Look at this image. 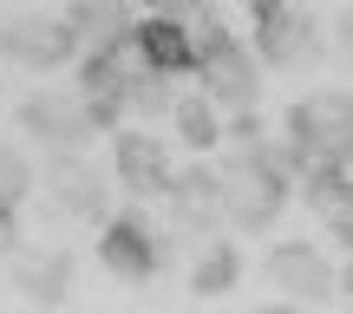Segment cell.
I'll use <instances>...</instances> for the list:
<instances>
[{"instance_id": "cell-5", "label": "cell", "mask_w": 353, "mask_h": 314, "mask_svg": "<svg viewBox=\"0 0 353 314\" xmlns=\"http://www.w3.org/2000/svg\"><path fill=\"white\" fill-rule=\"evenodd\" d=\"M13 131H20L33 151H46V157H85V144H92V125H85V112H79V99L72 92H52V86L26 92V99L13 105Z\"/></svg>"}, {"instance_id": "cell-12", "label": "cell", "mask_w": 353, "mask_h": 314, "mask_svg": "<svg viewBox=\"0 0 353 314\" xmlns=\"http://www.w3.org/2000/svg\"><path fill=\"white\" fill-rule=\"evenodd\" d=\"M314 39V20L301 7H281V0H262L255 7V66H294L301 46Z\"/></svg>"}, {"instance_id": "cell-9", "label": "cell", "mask_w": 353, "mask_h": 314, "mask_svg": "<svg viewBox=\"0 0 353 314\" xmlns=\"http://www.w3.org/2000/svg\"><path fill=\"white\" fill-rule=\"evenodd\" d=\"M39 190H46V210L65 216V223H92L99 229L105 216H112V177L92 157H46Z\"/></svg>"}, {"instance_id": "cell-15", "label": "cell", "mask_w": 353, "mask_h": 314, "mask_svg": "<svg viewBox=\"0 0 353 314\" xmlns=\"http://www.w3.org/2000/svg\"><path fill=\"white\" fill-rule=\"evenodd\" d=\"M39 190V170H33V157L20 151L13 138H0V210H20L26 197Z\"/></svg>"}, {"instance_id": "cell-6", "label": "cell", "mask_w": 353, "mask_h": 314, "mask_svg": "<svg viewBox=\"0 0 353 314\" xmlns=\"http://www.w3.org/2000/svg\"><path fill=\"white\" fill-rule=\"evenodd\" d=\"M262 275L275 282L281 302H294V308H327V302H341V288H347L341 262H334L327 249H314V242H275V249L262 255Z\"/></svg>"}, {"instance_id": "cell-10", "label": "cell", "mask_w": 353, "mask_h": 314, "mask_svg": "<svg viewBox=\"0 0 353 314\" xmlns=\"http://www.w3.org/2000/svg\"><path fill=\"white\" fill-rule=\"evenodd\" d=\"M170 177H176V157L164 151V138L144 125H118L112 131V190L138 197V210L151 197H170Z\"/></svg>"}, {"instance_id": "cell-2", "label": "cell", "mask_w": 353, "mask_h": 314, "mask_svg": "<svg viewBox=\"0 0 353 314\" xmlns=\"http://www.w3.org/2000/svg\"><path fill=\"white\" fill-rule=\"evenodd\" d=\"M210 170H216V210H223V223L242 229V236H262V229L288 210L294 184L268 164V144H255V151H216Z\"/></svg>"}, {"instance_id": "cell-13", "label": "cell", "mask_w": 353, "mask_h": 314, "mask_svg": "<svg viewBox=\"0 0 353 314\" xmlns=\"http://www.w3.org/2000/svg\"><path fill=\"white\" fill-rule=\"evenodd\" d=\"M236 288H242V249L229 236L196 242V255H190V295L216 302V295H236Z\"/></svg>"}, {"instance_id": "cell-4", "label": "cell", "mask_w": 353, "mask_h": 314, "mask_svg": "<svg viewBox=\"0 0 353 314\" xmlns=\"http://www.w3.org/2000/svg\"><path fill=\"white\" fill-rule=\"evenodd\" d=\"M281 144H288L301 164H347V92L341 86H321L307 92V99H294L288 112H281Z\"/></svg>"}, {"instance_id": "cell-1", "label": "cell", "mask_w": 353, "mask_h": 314, "mask_svg": "<svg viewBox=\"0 0 353 314\" xmlns=\"http://www.w3.org/2000/svg\"><path fill=\"white\" fill-rule=\"evenodd\" d=\"M183 20H190V46H196L203 99L223 118L229 112H255V105H262V66H255V52L223 26V13H183Z\"/></svg>"}, {"instance_id": "cell-7", "label": "cell", "mask_w": 353, "mask_h": 314, "mask_svg": "<svg viewBox=\"0 0 353 314\" xmlns=\"http://www.w3.org/2000/svg\"><path fill=\"white\" fill-rule=\"evenodd\" d=\"M125 52H131V66L138 72H151V79H196V46H190V20H183V7H164V13H138L131 20V33H125Z\"/></svg>"}, {"instance_id": "cell-8", "label": "cell", "mask_w": 353, "mask_h": 314, "mask_svg": "<svg viewBox=\"0 0 353 314\" xmlns=\"http://www.w3.org/2000/svg\"><path fill=\"white\" fill-rule=\"evenodd\" d=\"M0 59L59 79L79 66V39L65 26V13H13V20H0Z\"/></svg>"}, {"instance_id": "cell-17", "label": "cell", "mask_w": 353, "mask_h": 314, "mask_svg": "<svg viewBox=\"0 0 353 314\" xmlns=\"http://www.w3.org/2000/svg\"><path fill=\"white\" fill-rule=\"evenodd\" d=\"M255 314H314V308H294V302H275V308H255Z\"/></svg>"}, {"instance_id": "cell-3", "label": "cell", "mask_w": 353, "mask_h": 314, "mask_svg": "<svg viewBox=\"0 0 353 314\" xmlns=\"http://www.w3.org/2000/svg\"><path fill=\"white\" fill-rule=\"evenodd\" d=\"M99 268L131 282V288H144V282H157L170 268V236L151 223V210L125 203V210H112L99 223Z\"/></svg>"}, {"instance_id": "cell-11", "label": "cell", "mask_w": 353, "mask_h": 314, "mask_svg": "<svg viewBox=\"0 0 353 314\" xmlns=\"http://www.w3.org/2000/svg\"><path fill=\"white\" fill-rule=\"evenodd\" d=\"M7 268H13V288H20L33 308H59L65 295H72L79 255H72V249H59V242H33V249H20Z\"/></svg>"}, {"instance_id": "cell-16", "label": "cell", "mask_w": 353, "mask_h": 314, "mask_svg": "<svg viewBox=\"0 0 353 314\" xmlns=\"http://www.w3.org/2000/svg\"><path fill=\"white\" fill-rule=\"evenodd\" d=\"M20 249H26V236H20V210H0V255L13 262Z\"/></svg>"}, {"instance_id": "cell-14", "label": "cell", "mask_w": 353, "mask_h": 314, "mask_svg": "<svg viewBox=\"0 0 353 314\" xmlns=\"http://www.w3.org/2000/svg\"><path fill=\"white\" fill-rule=\"evenodd\" d=\"M170 118H176V138H183L190 164H210L223 151V112H216L203 92H190V99H170Z\"/></svg>"}]
</instances>
